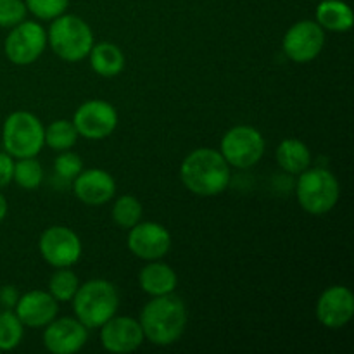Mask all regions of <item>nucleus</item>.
Returning <instances> with one entry per match:
<instances>
[{
  "mask_svg": "<svg viewBox=\"0 0 354 354\" xmlns=\"http://www.w3.org/2000/svg\"><path fill=\"white\" fill-rule=\"evenodd\" d=\"M45 144V128L35 114L16 111L2 127V145L12 158H35Z\"/></svg>",
  "mask_w": 354,
  "mask_h": 354,
  "instance_id": "423d86ee",
  "label": "nucleus"
},
{
  "mask_svg": "<svg viewBox=\"0 0 354 354\" xmlns=\"http://www.w3.org/2000/svg\"><path fill=\"white\" fill-rule=\"evenodd\" d=\"M26 9L38 19H55L68 9L69 0H24Z\"/></svg>",
  "mask_w": 354,
  "mask_h": 354,
  "instance_id": "cd10ccee",
  "label": "nucleus"
},
{
  "mask_svg": "<svg viewBox=\"0 0 354 354\" xmlns=\"http://www.w3.org/2000/svg\"><path fill=\"white\" fill-rule=\"evenodd\" d=\"M80 287V279L71 268H55L48 280V292L57 303H69Z\"/></svg>",
  "mask_w": 354,
  "mask_h": 354,
  "instance_id": "5701e85b",
  "label": "nucleus"
},
{
  "mask_svg": "<svg viewBox=\"0 0 354 354\" xmlns=\"http://www.w3.org/2000/svg\"><path fill=\"white\" fill-rule=\"evenodd\" d=\"M73 311L76 318L86 328H100L109 318L118 313L120 294L114 283L107 280L95 279L80 283L78 290L73 296Z\"/></svg>",
  "mask_w": 354,
  "mask_h": 354,
  "instance_id": "7ed1b4c3",
  "label": "nucleus"
},
{
  "mask_svg": "<svg viewBox=\"0 0 354 354\" xmlns=\"http://www.w3.org/2000/svg\"><path fill=\"white\" fill-rule=\"evenodd\" d=\"M220 147V154L228 165L234 168L248 169L261 161L266 142L258 128L239 124L223 135Z\"/></svg>",
  "mask_w": 354,
  "mask_h": 354,
  "instance_id": "0eeeda50",
  "label": "nucleus"
},
{
  "mask_svg": "<svg viewBox=\"0 0 354 354\" xmlns=\"http://www.w3.org/2000/svg\"><path fill=\"white\" fill-rule=\"evenodd\" d=\"M130 252L144 261H156L168 254L171 248V235L168 228L156 221H138L130 228L127 239Z\"/></svg>",
  "mask_w": 354,
  "mask_h": 354,
  "instance_id": "f8f14e48",
  "label": "nucleus"
},
{
  "mask_svg": "<svg viewBox=\"0 0 354 354\" xmlns=\"http://www.w3.org/2000/svg\"><path fill=\"white\" fill-rule=\"evenodd\" d=\"M24 337V325L12 310L0 311V351H12Z\"/></svg>",
  "mask_w": 354,
  "mask_h": 354,
  "instance_id": "b1692460",
  "label": "nucleus"
},
{
  "mask_svg": "<svg viewBox=\"0 0 354 354\" xmlns=\"http://www.w3.org/2000/svg\"><path fill=\"white\" fill-rule=\"evenodd\" d=\"M90 66L93 71L104 78H114L124 69V54L118 45L102 41V44H93L92 50L88 54Z\"/></svg>",
  "mask_w": 354,
  "mask_h": 354,
  "instance_id": "6ab92c4d",
  "label": "nucleus"
},
{
  "mask_svg": "<svg viewBox=\"0 0 354 354\" xmlns=\"http://www.w3.org/2000/svg\"><path fill=\"white\" fill-rule=\"evenodd\" d=\"M19 290L14 286L0 287V306H2L3 310H14L17 301H19Z\"/></svg>",
  "mask_w": 354,
  "mask_h": 354,
  "instance_id": "7c9ffc66",
  "label": "nucleus"
},
{
  "mask_svg": "<svg viewBox=\"0 0 354 354\" xmlns=\"http://www.w3.org/2000/svg\"><path fill=\"white\" fill-rule=\"evenodd\" d=\"M41 258L54 268H71L82 258V241L68 227L54 225L41 234L38 242Z\"/></svg>",
  "mask_w": 354,
  "mask_h": 354,
  "instance_id": "1a4fd4ad",
  "label": "nucleus"
},
{
  "mask_svg": "<svg viewBox=\"0 0 354 354\" xmlns=\"http://www.w3.org/2000/svg\"><path fill=\"white\" fill-rule=\"evenodd\" d=\"M325 47V30L317 21L304 19L292 24L282 40L283 54L297 64H304L320 55Z\"/></svg>",
  "mask_w": 354,
  "mask_h": 354,
  "instance_id": "9b49d317",
  "label": "nucleus"
},
{
  "mask_svg": "<svg viewBox=\"0 0 354 354\" xmlns=\"http://www.w3.org/2000/svg\"><path fill=\"white\" fill-rule=\"evenodd\" d=\"M144 330L140 322L130 317H116L100 327V344L106 351L116 354L133 353L144 344Z\"/></svg>",
  "mask_w": 354,
  "mask_h": 354,
  "instance_id": "ddd939ff",
  "label": "nucleus"
},
{
  "mask_svg": "<svg viewBox=\"0 0 354 354\" xmlns=\"http://www.w3.org/2000/svg\"><path fill=\"white\" fill-rule=\"evenodd\" d=\"M138 283H140V289L151 297L166 296V294L175 292L178 277L171 266L156 259V261H147V265L140 270Z\"/></svg>",
  "mask_w": 354,
  "mask_h": 354,
  "instance_id": "a211bd4d",
  "label": "nucleus"
},
{
  "mask_svg": "<svg viewBox=\"0 0 354 354\" xmlns=\"http://www.w3.org/2000/svg\"><path fill=\"white\" fill-rule=\"evenodd\" d=\"M47 47V31L35 21H23L10 28L3 41L7 59L16 66H28L37 61Z\"/></svg>",
  "mask_w": 354,
  "mask_h": 354,
  "instance_id": "6e6552de",
  "label": "nucleus"
},
{
  "mask_svg": "<svg viewBox=\"0 0 354 354\" xmlns=\"http://www.w3.org/2000/svg\"><path fill=\"white\" fill-rule=\"evenodd\" d=\"M354 317V296L344 286L328 287L317 303V318L325 328L339 330Z\"/></svg>",
  "mask_w": 354,
  "mask_h": 354,
  "instance_id": "2eb2a0df",
  "label": "nucleus"
},
{
  "mask_svg": "<svg viewBox=\"0 0 354 354\" xmlns=\"http://www.w3.org/2000/svg\"><path fill=\"white\" fill-rule=\"evenodd\" d=\"M73 192L86 206H102L116 194V182L106 169H82L73 180Z\"/></svg>",
  "mask_w": 354,
  "mask_h": 354,
  "instance_id": "dca6fc26",
  "label": "nucleus"
},
{
  "mask_svg": "<svg viewBox=\"0 0 354 354\" xmlns=\"http://www.w3.org/2000/svg\"><path fill=\"white\" fill-rule=\"evenodd\" d=\"M47 44L57 57L66 62H78L88 57L93 47V31L82 17L61 14L47 33Z\"/></svg>",
  "mask_w": 354,
  "mask_h": 354,
  "instance_id": "20e7f679",
  "label": "nucleus"
},
{
  "mask_svg": "<svg viewBox=\"0 0 354 354\" xmlns=\"http://www.w3.org/2000/svg\"><path fill=\"white\" fill-rule=\"evenodd\" d=\"M82 158L71 151H62V154L57 156V159L54 162L55 176L61 180H66V182H73L82 173Z\"/></svg>",
  "mask_w": 354,
  "mask_h": 354,
  "instance_id": "bb28decb",
  "label": "nucleus"
},
{
  "mask_svg": "<svg viewBox=\"0 0 354 354\" xmlns=\"http://www.w3.org/2000/svg\"><path fill=\"white\" fill-rule=\"evenodd\" d=\"M7 209H9V206H7V199L3 197V194L0 192V221H3V218L7 216Z\"/></svg>",
  "mask_w": 354,
  "mask_h": 354,
  "instance_id": "2f4dec72",
  "label": "nucleus"
},
{
  "mask_svg": "<svg viewBox=\"0 0 354 354\" xmlns=\"http://www.w3.org/2000/svg\"><path fill=\"white\" fill-rule=\"evenodd\" d=\"M142 214H144L142 203L133 196L118 197L113 206L114 223L121 228H127V230H130L142 220Z\"/></svg>",
  "mask_w": 354,
  "mask_h": 354,
  "instance_id": "393cba45",
  "label": "nucleus"
},
{
  "mask_svg": "<svg viewBox=\"0 0 354 354\" xmlns=\"http://www.w3.org/2000/svg\"><path fill=\"white\" fill-rule=\"evenodd\" d=\"M73 124L80 137L88 140L107 138L118 127V111L113 104L106 100H86L76 109Z\"/></svg>",
  "mask_w": 354,
  "mask_h": 354,
  "instance_id": "9d476101",
  "label": "nucleus"
},
{
  "mask_svg": "<svg viewBox=\"0 0 354 354\" xmlns=\"http://www.w3.org/2000/svg\"><path fill=\"white\" fill-rule=\"evenodd\" d=\"M88 341V328L78 318H59L45 325L44 346L52 354L78 353Z\"/></svg>",
  "mask_w": 354,
  "mask_h": 354,
  "instance_id": "4468645a",
  "label": "nucleus"
},
{
  "mask_svg": "<svg viewBox=\"0 0 354 354\" xmlns=\"http://www.w3.org/2000/svg\"><path fill=\"white\" fill-rule=\"evenodd\" d=\"M185 303L175 294L156 296L149 301L140 313V327L144 337L154 346H171L183 335L187 328Z\"/></svg>",
  "mask_w": 354,
  "mask_h": 354,
  "instance_id": "f257e3e1",
  "label": "nucleus"
},
{
  "mask_svg": "<svg viewBox=\"0 0 354 354\" xmlns=\"http://www.w3.org/2000/svg\"><path fill=\"white\" fill-rule=\"evenodd\" d=\"M317 23L324 30L335 33L349 31L354 23L351 7L342 0H324L317 7Z\"/></svg>",
  "mask_w": 354,
  "mask_h": 354,
  "instance_id": "aec40b11",
  "label": "nucleus"
},
{
  "mask_svg": "<svg viewBox=\"0 0 354 354\" xmlns=\"http://www.w3.org/2000/svg\"><path fill=\"white\" fill-rule=\"evenodd\" d=\"M14 176V158L7 152H0V189L9 185Z\"/></svg>",
  "mask_w": 354,
  "mask_h": 354,
  "instance_id": "c756f323",
  "label": "nucleus"
},
{
  "mask_svg": "<svg viewBox=\"0 0 354 354\" xmlns=\"http://www.w3.org/2000/svg\"><path fill=\"white\" fill-rule=\"evenodd\" d=\"M78 137L80 135L73 121L57 120L45 128V144L59 152L69 151L71 147H75Z\"/></svg>",
  "mask_w": 354,
  "mask_h": 354,
  "instance_id": "4be33fe9",
  "label": "nucleus"
},
{
  "mask_svg": "<svg viewBox=\"0 0 354 354\" xmlns=\"http://www.w3.org/2000/svg\"><path fill=\"white\" fill-rule=\"evenodd\" d=\"M41 180H44V168L35 158H21L17 159V162H14L12 182H16L21 189H38Z\"/></svg>",
  "mask_w": 354,
  "mask_h": 354,
  "instance_id": "a878e982",
  "label": "nucleus"
},
{
  "mask_svg": "<svg viewBox=\"0 0 354 354\" xmlns=\"http://www.w3.org/2000/svg\"><path fill=\"white\" fill-rule=\"evenodd\" d=\"M26 12L23 0H0V28H14L23 23Z\"/></svg>",
  "mask_w": 354,
  "mask_h": 354,
  "instance_id": "c85d7f7f",
  "label": "nucleus"
},
{
  "mask_svg": "<svg viewBox=\"0 0 354 354\" xmlns=\"http://www.w3.org/2000/svg\"><path fill=\"white\" fill-rule=\"evenodd\" d=\"M277 162L283 171L299 175L311 165V152L304 142L297 138H286L277 147Z\"/></svg>",
  "mask_w": 354,
  "mask_h": 354,
  "instance_id": "412c9836",
  "label": "nucleus"
},
{
  "mask_svg": "<svg viewBox=\"0 0 354 354\" xmlns=\"http://www.w3.org/2000/svg\"><path fill=\"white\" fill-rule=\"evenodd\" d=\"M14 313L24 327L41 328L50 324L59 313V304L50 292L45 290H30L19 296Z\"/></svg>",
  "mask_w": 354,
  "mask_h": 354,
  "instance_id": "f3484780",
  "label": "nucleus"
},
{
  "mask_svg": "<svg viewBox=\"0 0 354 354\" xmlns=\"http://www.w3.org/2000/svg\"><path fill=\"white\" fill-rule=\"evenodd\" d=\"M299 206L313 216L327 214L341 197V185L332 171L325 168H308L299 173L296 183Z\"/></svg>",
  "mask_w": 354,
  "mask_h": 354,
  "instance_id": "39448f33",
  "label": "nucleus"
},
{
  "mask_svg": "<svg viewBox=\"0 0 354 354\" xmlns=\"http://www.w3.org/2000/svg\"><path fill=\"white\" fill-rule=\"evenodd\" d=\"M180 178L189 192L213 197L225 192L230 183V165L214 149L201 147L183 159Z\"/></svg>",
  "mask_w": 354,
  "mask_h": 354,
  "instance_id": "f03ea898",
  "label": "nucleus"
}]
</instances>
